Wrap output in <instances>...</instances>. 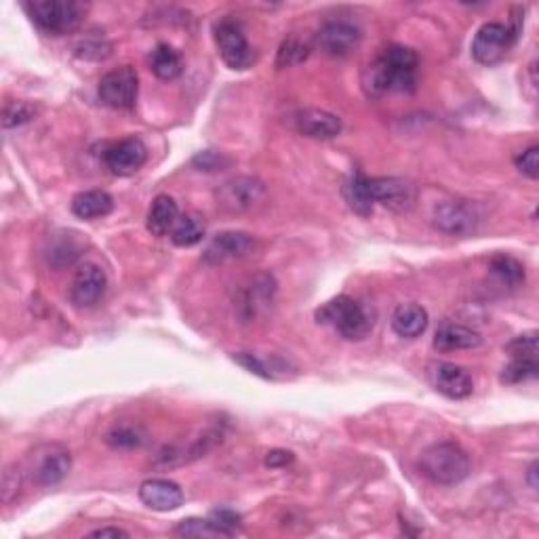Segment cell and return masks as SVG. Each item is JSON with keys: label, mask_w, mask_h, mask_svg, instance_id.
<instances>
[{"label": "cell", "mask_w": 539, "mask_h": 539, "mask_svg": "<svg viewBox=\"0 0 539 539\" xmlns=\"http://www.w3.org/2000/svg\"><path fill=\"white\" fill-rule=\"evenodd\" d=\"M417 53L402 44H390L364 68L363 89L371 98L386 93H413L417 87Z\"/></svg>", "instance_id": "6da1fadb"}, {"label": "cell", "mask_w": 539, "mask_h": 539, "mask_svg": "<svg viewBox=\"0 0 539 539\" xmlns=\"http://www.w3.org/2000/svg\"><path fill=\"white\" fill-rule=\"evenodd\" d=\"M420 468L423 477L436 485H458L470 474V458L458 442L445 440L423 451Z\"/></svg>", "instance_id": "7a4b0ae2"}, {"label": "cell", "mask_w": 539, "mask_h": 539, "mask_svg": "<svg viewBox=\"0 0 539 539\" xmlns=\"http://www.w3.org/2000/svg\"><path fill=\"white\" fill-rule=\"evenodd\" d=\"M24 6L32 22L51 36L72 34L87 15V5L79 0H30Z\"/></svg>", "instance_id": "3957f363"}, {"label": "cell", "mask_w": 539, "mask_h": 539, "mask_svg": "<svg viewBox=\"0 0 539 539\" xmlns=\"http://www.w3.org/2000/svg\"><path fill=\"white\" fill-rule=\"evenodd\" d=\"M318 325H329L345 339H363L374 329V318L367 307L355 298L339 295L317 312Z\"/></svg>", "instance_id": "277c9868"}, {"label": "cell", "mask_w": 539, "mask_h": 539, "mask_svg": "<svg viewBox=\"0 0 539 539\" xmlns=\"http://www.w3.org/2000/svg\"><path fill=\"white\" fill-rule=\"evenodd\" d=\"M215 44L220 49L223 63L232 70H247L253 63V51L249 44L245 30L236 19L223 17L213 28Z\"/></svg>", "instance_id": "5b68a950"}, {"label": "cell", "mask_w": 539, "mask_h": 539, "mask_svg": "<svg viewBox=\"0 0 539 539\" xmlns=\"http://www.w3.org/2000/svg\"><path fill=\"white\" fill-rule=\"evenodd\" d=\"M99 99L114 110H131L137 101L139 76L131 66H120L99 80Z\"/></svg>", "instance_id": "8992f818"}, {"label": "cell", "mask_w": 539, "mask_h": 539, "mask_svg": "<svg viewBox=\"0 0 539 539\" xmlns=\"http://www.w3.org/2000/svg\"><path fill=\"white\" fill-rule=\"evenodd\" d=\"M516 43V36L512 34L506 24L489 22L480 25L477 36L472 41V57L483 66H496L508 55L512 44Z\"/></svg>", "instance_id": "52a82bcc"}, {"label": "cell", "mask_w": 539, "mask_h": 539, "mask_svg": "<svg viewBox=\"0 0 539 539\" xmlns=\"http://www.w3.org/2000/svg\"><path fill=\"white\" fill-rule=\"evenodd\" d=\"M266 194V185L258 177H232L217 190V204L230 213H242L255 207Z\"/></svg>", "instance_id": "ba28073f"}, {"label": "cell", "mask_w": 539, "mask_h": 539, "mask_svg": "<svg viewBox=\"0 0 539 539\" xmlns=\"http://www.w3.org/2000/svg\"><path fill=\"white\" fill-rule=\"evenodd\" d=\"M70 468H72V458L66 449L60 445H47L32 455L30 472L34 483L53 487L68 477Z\"/></svg>", "instance_id": "9c48e42d"}, {"label": "cell", "mask_w": 539, "mask_h": 539, "mask_svg": "<svg viewBox=\"0 0 539 539\" xmlns=\"http://www.w3.org/2000/svg\"><path fill=\"white\" fill-rule=\"evenodd\" d=\"M108 276L98 264H82L74 272L72 285H70V301L76 307H93L98 306L106 295Z\"/></svg>", "instance_id": "30bf717a"}, {"label": "cell", "mask_w": 539, "mask_h": 539, "mask_svg": "<svg viewBox=\"0 0 539 539\" xmlns=\"http://www.w3.org/2000/svg\"><path fill=\"white\" fill-rule=\"evenodd\" d=\"M147 160V147L139 137L114 141L104 150V163L114 175L127 177L137 173Z\"/></svg>", "instance_id": "8fae6325"}, {"label": "cell", "mask_w": 539, "mask_h": 539, "mask_svg": "<svg viewBox=\"0 0 539 539\" xmlns=\"http://www.w3.org/2000/svg\"><path fill=\"white\" fill-rule=\"evenodd\" d=\"M361 43V30L345 19H333L320 25L317 34V44L320 51L331 57H345Z\"/></svg>", "instance_id": "7c38bea8"}, {"label": "cell", "mask_w": 539, "mask_h": 539, "mask_svg": "<svg viewBox=\"0 0 539 539\" xmlns=\"http://www.w3.org/2000/svg\"><path fill=\"white\" fill-rule=\"evenodd\" d=\"M253 249H255V239L251 234L222 232L211 239V242L203 253V260L207 261V264L220 266V264H228V261L247 258Z\"/></svg>", "instance_id": "4fadbf2b"}, {"label": "cell", "mask_w": 539, "mask_h": 539, "mask_svg": "<svg viewBox=\"0 0 539 539\" xmlns=\"http://www.w3.org/2000/svg\"><path fill=\"white\" fill-rule=\"evenodd\" d=\"M478 215L470 204L464 201H447L436 207L434 211V226L442 230V232L461 236L470 234L477 230Z\"/></svg>", "instance_id": "5bb4252c"}, {"label": "cell", "mask_w": 539, "mask_h": 539, "mask_svg": "<svg viewBox=\"0 0 539 539\" xmlns=\"http://www.w3.org/2000/svg\"><path fill=\"white\" fill-rule=\"evenodd\" d=\"M430 377H432V386L447 399H468L474 390L472 375L464 367H458L453 363L434 364L432 371H430Z\"/></svg>", "instance_id": "9a60e30c"}, {"label": "cell", "mask_w": 539, "mask_h": 539, "mask_svg": "<svg viewBox=\"0 0 539 539\" xmlns=\"http://www.w3.org/2000/svg\"><path fill=\"white\" fill-rule=\"evenodd\" d=\"M293 125L301 135L312 139H333L342 133V118L336 114L318 110V108H304L293 117Z\"/></svg>", "instance_id": "2e32d148"}, {"label": "cell", "mask_w": 539, "mask_h": 539, "mask_svg": "<svg viewBox=\"0 0 539 539\" xmlns=\"http://www.w3.org/2000/svg\"><path fill=\"white\" fill-rule=\"evenodd\" d=\"M139 499L156 512L177 510L184 504V491L166 478H150L139 487Z\"/></svg>", "instance_id": "e0dca14e"}, {"label": "cell", "mask_w": 539, "mask_h": 539, "mask_svg": "<svg viewBox=\"0 0 539 539\" xmlns=\"http://www.w3.org/2000/svg\"><path fill=\"white\" fill-rule=\"evenodd\" d=\"M371 194L375 203H382L383 207L402 211L413 203V188L407 182L396 177H371L369 179Z\"/></svg>", "instance_id": "ac0fdd59"}, {"label": "cell", "mask_w": 539, "mask_h": 539, "mask_svg": "<svg viewBox=\"0 0 539 539\" xmlns=\"http://www.w3.org/2000/svg\"><path fill=\"white\" fill-rule=\"evenodd\" d=\"M276 291L274 279L270 274H258L249 280V285L242 288L241 299L236 301L239 304L241 317L245 320H251L258 317L261 307L268 306L272 301V295Z\"/></svg>", "instance_id": "d6986e66"}, {"label": "cell", "mask_w": 539, "mask_h": 539, "mask_svg": "<svg viewBox=\"0 0 539 539\" xmlns=\"http://www.w3.org/2000/svg\"><path fill=\"white\" fill-rule=\"evenodd\" d=\"M483 344V337L470 326L458 323H442L436 329L434 348L440 352H455V350H472Z\"/></svg>", "instance_id": "ffe728a7"}, {"label": "cell", "mask_w": 539, "mask_h": 539, "mask_svg": "<svg viewBox=\"0 0 539 539\" xmlns=\"http://www.w3.org/2000/svg\"><path fill=\"white\" fill-rule=\"evenodd\" d=\"M428 326L426 307L417 304H402L392 314V329L399 337L415 339L420 337Z\"/></svg>", "instance_id": "44dd1931"}, {"label": "cell", "mask_w": 539, "mask_h": 539, "mask_svg": "<svg viewBox=\"0 0 539 539\" xmlns=\"http://www.w3.org/2000/svg\"><path fill=\"white\" fill-rule=\"evenodd\" d=\"M114 201L104 190H85L72 198V213L80 220H98L112 213Z\"/></svg>", "instance_id": "7402d4cb"}, {"label": "cell", "mask_w": 539, "mask_h": 539, "mask_svg": "<svg viewBox=\"0 0 539 539\" xmlns=\"http://www.w3.org/2000/svg\"><path fill=\"white\" fill-rule=\"evenodd\" d=\"M344 198L348 203V207L355 211L356 215L361 217H369L374 213V194H371L369 188V177L364 175L363 171L352 173L348 177V182L344 184Z\"/></svg>", "instance_id": "603a6c76"}, {"label": "cell", "mask_w": 539, "mask_h": 539, "mask_svg": "<svg viewBox=\"0 0 539 539\" xmlns=\"http://www.w3.org/2000/svg\"><path fill=\"white\" fill-rule=\"evenodd\" d=\"M179 220L177 203L171 196L160 194L154 198L150 211H147V230L154 236H166L173 232Z\"/></svg>", "instance_id": "cb8c5ba5"}, {"label": "cell", "mask_w": 539, "mask_h": 539, "mask_svg": "<svg viewBox=\"0 0 539 539\" xmlns=\"http://www.w3.org/2000/svg\"><path fill=\"white\" fill-rule=\"evenodd\" d=\"M150 70L160 80H173L182 74L184 60L179 51L173 49L171 44L160 43L150 53Z\"/></svg>", "instance_id": "d4e9b609"}, {"label": "cell", "mask_w": 539, "mask_h": 539, "mask_svg": "<svg viewBox=\"0 0 539 539\" xmlns=\"http://www.w3.org/2000/svg\"><path fill=\"white\" fill-rule=\"evenodd\" d=\"M173 245L177 247H194L203 241L204 236V222L201 215L196 213H185L177 220L175 228L169 234Z\"/></svg>", "instance_id": "484cf974"}, {"label": "cell", "mask_w": 539, "mask_h": 539, "mask_svg": "<svg viewBox=\"0 0 539 539\" xmlns=\"http://www.w3.org/2000/svg\"><path fill=\"white\" fill-rule=\"evenodd\" d=\"M74 53L80 60L89 61H101L106 57L112 55V44L104 36V32H87L85 36H80L74 43Z\"/></svg>", "instance_id": "4316f807"}, {"label": "cell", "mask_w": 539, "mask_h": 539, "mask_svg": "<svg viewBox=\"0 0 539 539\" xmlns=\"http://www.w3.org/2000/svg\"><path fill=\"white\" fill-rule=\"evenodd\" d=\"M489 268H491V272L496 274L497 279L504 282V285H508L512 288L521 287L523 282H525V268H523V264L518 260L510 258V255H504V253L496 255V258L491 260Z\"/></svg>", "instance_id": "83f0119b"}, {"label": "cell", "mask_w": 539, "mask_h": 539, "mask_svg": "<svg viewBox=\"0 0 539 539\" xmlns=\"http://www.w3.org/2000/svg\"><path fill=\"white\" fill-rule=\"evenodd\" d=\"M106 442L114 449H135L144 445L146 432L137 423H117V426L106 434Z\"/></svg>", "instance_id": "f1b7e54d"}, {"label": "cell", "mask_w": 539, "mask_h": 539, "mask_svg": "<svg viewBox=\"0 0 539 539\" xmlns=\"http://www.w3.org/2000/svg\"><path fill=\"white\" fill-rule=\"evenodd\" d=\"M307 55H310V47H307L304 41H299V38L291 36L280 44L279 55H276V66L279 68L298 66V63L307 60Z\"/></svg>", "instance_id": "f546056e"}, {"label": "cell", "mask_w": 539, "mask_h": 539, "mask_svg": "<svg viewBox=\"0 0 539 539\" xmlns=\"http://www.w3.org/2000/svg\"><path fill=\"white\" fill-rule=\"evenodd\" d=\"M234 363H239L241 367H245L249 374L264 377V380H276V374H282V369L274 367L272 361H266V358H260L258 355H251V352H239L234 355Z\"/></svg>", "instance_id": "4dcf8cb0"}, {"label": "cell", "mask_w": 539, "mask_h": 539, "mask_svg": "<svg viewBox=\"0 0 539 539\" xmlns=\"http://www.w3.org/2000/svg\"><path fill=\"white\" fill-rule=\"evenodd\" d=\"M36 117L34 106L28 101H6L3 110V127L5 129H13V127H22L30 123Z\"/></svg>", "instance_id": "1f68e13d"}, {"label": "cell", "mask_w": 539, "mask_h": 539, "mask_svg": "<svg viewBox=\"0 0 539 539\" xmlns=\"http://www.w3.org/2000/svg\"><path fill=\"white\" fill-rule=\"evenodd\" d=\"M539 364L537 361H527V358H512L508 367L504 369L502 382L506 383H521L537 377Z\"/></svg>", "instance_id": "d6a6232c"}, {"label": "cell", "mask_w": 539, "mask_h": 539, "mask_svg": "<svg viewBox=\"0 0 539 539\" xmlns=\"http://www.w3.org/2000/svg\"><path fill=\"white\" fill-rule=\"evenodd\" d=\"M175 534L177 535H184V537H217L222 535L220 531L213 523L209 521V518H188V521H182L175 527Z\"/></svg>", "instance_id": "836d02e7"}, {"label": "cell", "mask_w": 539, "mask_h": 539, "mask_svg": "<svg viewBox=\"0 0 539 539\" xmlns=\"http://www.w3.org/2000/svg\"><path fill=\"white\" fill-rule=\"evenodd\" d=\"M506 350L510 352L512 358H527V361H537V333H525V336H518L512 339V342L506 345Z\"/></svg>", "instance_id": "e575fe53"}, {"label": "cell", "mask_w": 539, "mask_h": 539, "mask_svg": "<svg viewBox=\"0 0 539 539\" xmlns=\"http://www.w3.org/2000/svg\"><path fill=\"white\" fill-rule=\"evenodd\" d=\"M76 255H79V249L74 247V242L61 239L60 242H55V245H51V249H49V264H53L55 268L70 266L74 261Z\"/></svg>", "instance_id": "d590c367"}, {"label": "cell", "mask_w": 539, "mask_h": 539, "mask_svg": "<svg viewBox=\"0 0 539 539\" xmlns=\"http://www.w3.org/2000/svg\"><path fill=\"white\" fill-rule=\"evenodd\" d=\"M209 521L215 525L217 531H220L222 535L228 537L241 529L242 518H241V515H236L234 510H215V512H211Z\"/></svg>", "instance_id": "8d00e7d4"}, {"label": "cell", "mask_w": 539, "mask_h": 539, "mask_svg": "<svg viewBox=\"0 0 539 539\" xmlns=\"http://www.w3.org/2000/svg\"><path fill=\"white\" fill-rule=\"evenodd\" d=\"M228 165H230V158L215 150L198 152L196 156L192 158V166H196L198 171H222L223 166H228Z\"/></svg>", "instance_id": "74e56055"}, {"label": "cell", "mask_w": 539, "mask_h": 539, "mask_svg": "<svg viewBox=\"0 0 539 539\" xmlns=\"http://www.w3.org/2000/svg\"><path fill=\"white\" fill-rule=\"evenodd\" d=\"M515 165H516V169L523 173V175H527L529 179H537L539 177V147L531 146L525 152L518 154V156L515 158Z\"/></svg>", "instance_id": "f35d334b"}, {"label": "cell", "mask_w": 539, "mask_h": 539, "mask_svg": "<svg viewBox=\"0 0 539 539\" xmlns=\"http://www.w3.org/2000/svg\"><path fill=\"white\" fill-rule=\"evenodd\" d=\"M0 489H3L5 504H9L17 496L19 489H22V472H19L17 466H9L3 472V485H0Z\"/></svg>", "instance_id": "ab89813d"}, {"label": "cell", "mask_w": 539, "mask_h": 539, "mask_svg": "<svg viewBox=\"0 0 539 539\" xmlns=\"http://www.w3.org/2000/svg\"><path fill=\"white\" fill-rule=\"evenodd\" d=\"M293 461V453L291 451H282V449H276V451H270L266 458V464L270 468H282Z\"/></svg>", "instance_id": "60d3db41"}, {"label": "cell", "mask_w": 539, "mask_h": 539, "mask_svg": "<svg viewBox=\"0 0 539 539\" xmlns=\"http://www.w3.org/2000/svg\"><path fill=\"white\" fill-rule=\"evenodd\" d=\"M91 537H129V534L118 527H101L98 531H93Z\"/></svg>", "instance_id": "b9f144b4"}, {"label": "cell", "mask_w": 539, "mask_h": 539, "mask_svg": "<svg viewBox=\"0 0 539 539\" xmlns=\"http://www.w3.org/2000/svg\"><path fill=\"white\" fill-rule=\"evenodd\" d=\"M537 461H534V464L529 466V470H527V483H529V487L531 489H537Z\"/></svg>", "instance_id": "7bdbcfd3"}]
</instances>
